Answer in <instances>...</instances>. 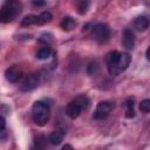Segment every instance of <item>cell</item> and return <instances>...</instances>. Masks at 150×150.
<instances>
[{
  "mask_svg": "<svg viewBox=\"0 0 150 150\" xmlns=\"http://www.w3.org/2000/svg\"><path fill=\"white\" fill-rule=\"evenodd\" d=\"M105 62L109 74L116 76L129 67L131 62V56L128 53H120L117 50H112L107 55Z\"/></svg>",
  "mask_w": 150,
  "mask_h": 150,
  "instance_id": "obj_1",
  "label": "cell"
},
{
  "mask_svg": "<svg viewBox=\"0 0 150 150\" xmlns=\"http://www.w3.org/2000/svg\"><path fill=\"white\" fill-rule=\"evenodd\" d=\"M50 116V108L43 101H35L32 105V117L35 124L45 125Z\"/></svg>",
  "mask_w": 150,
  "mask_h": 150,
  "instance_id": "obj_2",
  "label": "cell"
},
{
  "mask_svg": "<svg viewBox=\"0 0 150 150\" xmlns=\"http://www.w3.org/2000/svg\"><path fill=\"white\" fill-rule=\"evenodd\" d=\"M21 11V2L19 0H7L0 11V20L4 23L11 22Z\"/></svg>",
  "mask_w": 150,
  "mask_h": 150,
  "instance_id": "obj_3",
  "label": "cell"
},
{
  "mask_svg": "<svg viewBox=\"0 0 150 150\" xmlns=\"http://www.w3.org/2000/svg\"><path fill=\"white\" fill-rule=\"evenodd\" d=\"M88 103H89V100H88L87 96H84V95L77 96L75 100H73L71 102L68 103V105L66 108V114L70 118L74 120L76 117H79L81 111L88 107Z\"/></svg>",
  "mask_w": 150,
  "mask_h": 150,
  "instance_id": "obj_4",
  "label": "cell"
},
{
  "mask_svg": "<svg viewBox=\"0 0 150 150\" xmlns=\"http://www.w3.org/2000/svg\"><path fill=\"white\" fill-rule=\"evenodd\" d=\"M93 39L98 43H104L110 38V28L105 23H97L93 27L91 32Z\"/></svg>",
  "mask_w": 150,
  "mask_h": 150,
  "instance_id": "obj_5",
  "label": "cell"
},
{
  "mask_svg": "<svg viewBox=\"0 0 150 150\" xmlns=\"http://www.w3.org/2000/svg\"><path fill=\"white\" fill-rule=\"evenodd\" d=\"M114 109V104L109 101H102L96 105V109L94 111V118L96 120H103L107 116H109V114L111 112V110Z\"/></svg>",
  "mask_w": 150,
  "mask_h": 150,
  "instance_id": "obj_6",
  "label": "cell"
},
{
  "mask_svg": "<svg viewBox=\"0 0 150 150\" xmlns=\"http://www.w3.org/2000/svg\"><path fill=\"white\" fill-rule=\"evenodd\" d=\"M39 83H40V75L36 74V73H34V74L28 75L23 80V82L20 86V89L22 91H30V90L35 89L39 86Z\"/></svg>",
  "mask_w": 150,
  "mask_h": 150,
  "instance_id": "obj_7",
  "label": "cell"
},
{
  "mask_svg": "<svg viewBox=\"0 0 150 150\" xmlns=\"http://www.w3.org/2000/svg\"><path fill=\"white\" fill-rule=\"evenodd\" d=\"M150 26V20L145 15H139L134 20V28L138 32H144L149 28Z\"/></svg>",
  "mask_w": 150,
  "mask_h": 150,
  "instance_id": "obj_8",
  "label": "cell"
},
{
  "mask_svg": "<svg viewBox=\"0 0 150 150\" xmlns=\"http://www.w3.org/2000/svg\"><path fill=\"white\" fill-rule=\"evenodd\" d=\"M123 45L127 49H132L135 46V35L130 28L123 30Z\"/></svg>",
  "mask_w": 150,
  "mask_h": 150,
  "instance_id": "obj_9",
  "label": "cell"
},
{
  "mask_svg": "<svg viewBox=\"0 0 150 150\" xmlns=\"http://www.w3.org/2000/svg\"><path fill=\"white\" fill-rule=\"evenodd\" d=\"M5 75H6L7 81L14 83V82H16V81L20 79V76H21V70H20V68H19L18 66H12L11 68H8V69L6 70Z\"/></svg>",
  "mask_w": 150,
  "mask_h": 150,
  "instance_id": "obj_10",
  "label": "cell"
},
{
  "mask_svg": "<svg viewBox=\"0 0 150 150\" xmlns=\"http://www.w3.org/2000/svg\"><path fill=\"white\" fill-rule=\"evenodd\" d=\"M63 137H64V130H62V129H55L49 135L48 141H49V143L52 145H60L61 142L63 141Z\"/></svg>",
  "mask_w": 150,
  "mask_h": 150,
  "instance_id": "obj_11",
  "label": "cell"
},
{
  "mask_svg": "<svg viewBox=\"0 0 150 150\" xmlns=\"http://www.w3.org/2000/svg\"><path fill=\"white\" fill-rule=\"evenodd\" d=\"M90 5V0H75V7L79 14L83 15L87 13Z\"/></svg>",
  "mask_w": 150,
  "mask_h": 150,
  "instance_id": "obj_12",
  "label": "cell"
},
{
  "mask_svg": "<svg viewBox=\"0 0 150 150\" xmlns=\"http://www.w3.org/2000/svg\"><path fill=\"white\" fill-rule=\"evenodd\" d=\"M76 27V21L71 16H64L61 21V28L63 30H71Z\"/></svg>",
  "mask_w": 150,
  "mask_h": 150,
  "instance_id": "obj_13",
  "label": "cell"
},
{
  "mask_svg": "<svg viewBox=\"0 0 150 150\" xmlns=\"http://www.w3.org/2000/svg\"><path fill=\"white\" fill-rule=\"evenodd\" d=\"M50 55H52V49L48 46H45V47H42V48H40L38 50L36 59H39V60H47V59L50 57Z\"/></svg>",
  "mask_w": 150,
  "mask_h": 150,
  "instance_id": "obj_14",
  "label": "cell"
},
{
  "mask_svg": "<svg viewBox=\"0 0 150 150\" xmlns=\"http://www.w3.org/2000/svg\"><path fill=\"white\" fill-rule=\"evenodd\" d=\"M22 26H30V25H39V15H34V14H29L26 15L22 21H21Z\"/></svg>",
  "mask_w": 150,
  "mask_h": 150,
  "instance_id": "obj_15",
  "label": "cell"
},
{
  "mask_svg": "<svg viewBox=\"0 0 150 150\" xmlns=\"http://www.w3.org/2000/svg\"><path fill=\"white\" fill-rule=\"evenodd\" d=\"M125 116L128 118H131L135 116V110H134V102L132 100H128L125 102Z\"/></svg>",
  "mask_w": 150,
  "mask_h": 150,
  "instance_id": "obj_16",
  "label": "cell"
},
{
  "mask_svg": "<svg viewBox=\"0 0 150 150\" xmlns=\"http://www.w3.org/2000/svg\"><path fill=\"white\" fill-rule=\"evenodd\" d=\"M53 19V15L49 12H42L39 15V25H43L46 22H49Z\"/></svg>",
  "mask_w": 150,
  "mask_h": 150,
  "instance_id": "obj_17",
  "label": "cell"
},
{
  "mask_svg": "<svg viewBox=\"0 0 150 150\" xmlns=\"http://www.w3.org/2000/svg\"><path fill=\"white\" fill-rule=\"evenodd\" d=\"M139 110H141V112H144V114L150 112V100L149 98H145V100L141 101V103H139Z\"/></svg>",
  "mask_w": 150,
  "mask_h": 150,
  "instance_id": "obj_18",
  "label": "cell"
},
{
  "mask_svg": "<svg viewBox=\"0 0 150 150\" xmlns=\"http://www.w3.org/2000/svg\"><path fill=\"white\" fill-rule=\"evenodd\" d=\"M32 4H33L34 6L41 7V6H45V5H46V0H32Z\"/></svg>",
  "mask_w": 150,
  "mask_h": 150,
  "instance_id": "obj_19",
  "label": "cell"
},
{
  "mask_svg": "<svg viewBox=\"0 0 150 150\" xmlns=\"http://www.w3.org/2000/svg\"><path fill=\"white\" fill-rule=\"evenodd\" d=\"M0 124H1V128H0V132L1 131H5V127H6V120L4 116L0 117Z\"/></svg>",
  "mask_w": 150,
  "mask_h": 150,
  "instance_id": "obj_20",
  "label": "cell"
},
{
  "mask_svg": "<svg viewBox=\"0 0 150 150\" xmlns=\"http://www.w3.org/2000/svg\"><path fill=\"white\" fill-rule=\"evenodd\" d=\"M145 55H146L148 61H150V46L148 47V49H146V52H145Z\"/></svg>",
  "mask_w": 150,
  "mask_h": 150,
  "instance_id": "obj_21",
  "label": "cell"
},
{
  "mask_svg": "<svg viewBox=\"0 0 150 150\" xmlns=\"http://www.w3.org/2000/svg\"><path fill=\"white\" fill-rule=\"evenodd\" d=\"M73 146L71 145H68V144H66V145H63V149H71Z\"/></svg>",
  "mask_w": 150,
  "mask_h": 150,
  "instance_id": "obj_22",
  "label": "cell"
}]
</instances>
